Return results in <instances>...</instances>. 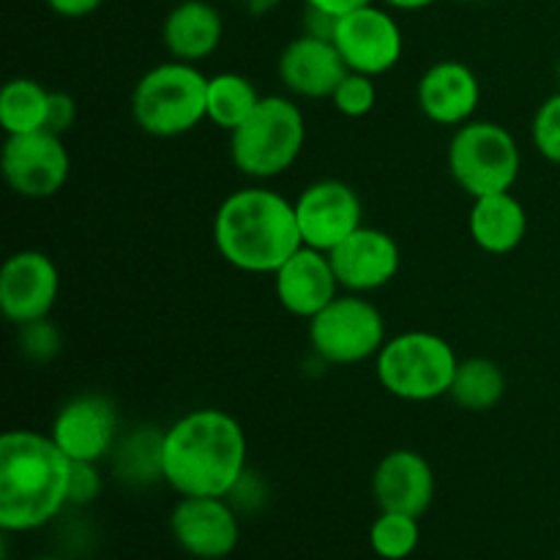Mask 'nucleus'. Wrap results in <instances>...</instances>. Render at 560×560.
<instances>
[{"mask_svg": "<svg viewBox=\"0 0 560 560\" xmlns=\"http://www.w3.org/2000/svg\"><path fill=\"white\" fill-rule=\"evenodd\" d=\"M118 410L102 394H80L55 413L49 438L71 463H102L118 443Z\"/></svg>", "mask_w": 560, "mask_h": 560, "instance_id": "13", "label": "nucleus"}, {"mask_svg": "<svg viewBox=\"0 0 560 560\" xmlns=\"http://www.w3.org/2000/svg\"><path fill=\"white\" fill-rule=\"evenodd\" d=\"M306 142V118L288 96H262L255 113L230 131V159L249 178L268 180L288 173Z\"/></svg>", "mask_w": 560, "mask_h": 560, "instance_id": "5", "label": "nucleus"}, {"mask_svg": "<svg viewBox=\"0 0 560 560\" xmlns=\"http://www.w3.org/2000/svg\"><path fill=\"white\" fill-rule=\"evenodd\" d=\"M52 91L31 77H14L0 88V126L5 137L47 129Z\"/></svg>", "mask_w": 560, "mask_h": 560, "instance_id": "22", "label": "nucleus"}, {"mask_svg": "<svg viewBox=\"0 0 560 560\" xmlns=\"http://www.w3.org/2000/svg\"><path fill=\"white\" fill-rule=\"evenodd\" d=\"M219 257L244 273H277L304 246L295 202L266 186H246L222 200L213 217Z\"/></svg>", "mask_w": 560, "mask_h": 560, "instance_id": "3", "label": "nucleus"}, {"mask_svg": "<svg viewBox=\"0 0 560 560\" xmlns=\"http://www.w3.org/2000/svg\"><path fill=\"white\" fill-rule=\"evenodd\" d=\"M63 348L60 328L49 317L20 326V350L33 364H49Z\"/></svg>", "mask_w": 560, "mask_h": 560, "instance_id": "29", "label": "nucleus"}, {"mask_svg": "<svg viewBox=\"0 0 560 560\" xmlns=\"http://www.w3.org/2000/svg\"><path fill=\"white\" fill-rule=\"evenodd\" d=\"M419 517L402 512H381L370 525L372 552L383 560H408L419 550Z\"/></svg>", "mask_w": 560, "mask_h": 560, "instance_id": "25", "label": "nucleus"}, {"mask_svg": "<svg viewBox=\"0 0 560 560\" xmlns=\"http://www.w3.org/2000/svg\"><path fill=\"white\" fill-rule=\"evenodd\" d=\"M131 118L145 135L180 137L208 120V77L195 63L167 60L137 80Z\"/></svg>", "mask_w": 560, "mask_h": 560, "instance_id": "4", "label": "nucleus"}, {"mask_svg": "<svg viewBox=\"0 0 560 560\" xmlns=\"http://www.w3.org/2000/svg\"><path fill=\"white\" fill-rule=\"evenodd\" d=\"M277 69L282 85L301 98H331L350 71L337 44L312 33H301L282 49Z\"/></svg>", "mask_w": 560, "mask_h": 560, "instance_id": "16", "label": "nucleus"}, {"mask_svg": "<svg viewBox=\"0 0 560 560\" xmlns=\"http://www.w3.org/2000/svg\"><path fill=\"white\" fill-rule=\"evenodd\" d=\"M71 459L49 435L9 430L0 438V528L31 534L69 506Z\"/></svg>", "mask_w": 560, "mask_h": 560, "instance_id": "2", "label": "nucleus"}, {"mask_svg": "<svg viewBox=\"0 0 560 560\" xmlns=\"http://www.w3.org/2000/svg\"><path fill=\"white\" fill-rule=\"evenodd\" d=\"M255 82L238 71H222L208 77V120L219 129L235 131L260 104Z\"/></svg>", "mask_w": 560, "mask_h": 560, "instance_id": "24", "label": "nucleus"}, {"mask_svg": "<svg viewBox=\"0 0 560 560\" xmlns=\"http://www.w3.org/2000/svg\"><path fill=\"white\" fill-rule=\"evenodd\" d=\"M0 170L11 191L27 200L55 197L69 180L71 159L63 137L55 131H31V135L5 137L0 151Z\"/></svg>", "mask_w": 560, "mask_h": 560, "instance_id": "9", "label": "nucleus"}, {"mask_svg": "<svg viewBox=\"0 0 560 560\" xmlns=\"http://www.w3.org/2000/svg\"><path fill=\"white\" fill-rule=\"evenodd\" d=\"M468 230L474 244L487 255H509L528 233V213L512 191L476 197L470 208Z\"/></svg>", "mask_w": 560, "mask_h": 560, "instance_id": "21", "label": "nucleus"}, {"mask_svg": "<svg viewBox=\"0 0 560 560\" xmlns=\"http://www.w3.org/2000/svg\"><path fill=\"white\" fill-rule=\"evenodd\" d=\"M448 173L470 197L512 191L517 184L523 156L506 126L495 120H468L457 126L448 142Z\"/></svg>", "mask_w": 560, "mask_h": 560, "instance_id": "7", "label": "nucleus"}, {"mask_svg": "<svg viewBox=\"0 0 560 560\" xmlns=\"http://www.w3.org/2000/svg\"><path fill=\"white\" fill-rule=\"evenodd\" d=\"M331 104L345 118H364V115H370L377 104L375 77L348 71L345 80L337 85V91L331 93Z\"/></svg>", "mask_w": 560, "mask_h": 560, "instance_id": "27", "label": "nucleus"}, {"mask_svg": "<svg viewBox=\"0 0 560 560\" xmlns=\"http://www.w3.org/2000/svg\"><path fill=\"white\" fill-rule=\"evenodd\" d=\"M244 427L217 408L180 416L162 435V481L180 498H230L246 476Z\"/></svg>", "mask_w": 560, "mask_h": 560, "instance_id": "1", "label": "nucleus"}, {"mask_svg": "<svg viewBox=\"0 0 560 560\" xmlns=\"http://www.w3.org/2000/svg\"><path fill=\"white\" fill-rule=\"evenodd\" d=\"M156 432V430H153ZM137 432L118 448V474L129 481L162 479V435Z\"/></svg>", "mask_w": 560, "mask_h": 560, "instance_id": "26", "label": "nucleus"}, {"mask_svg": "<svg viewBox=\"0 0 560 560\" xmlns=\"http://www.w3.org/2000/svg\"><path fill=\"white\" fill-rule=\"evenodd\" d=\"M372 495L381 512L421 517L435 501V470L419 452H388L372 474Z\"/></svg>", "mask_w": 560, "mask_h": 560, "instance_id": "18", "label": "nucleus"}, {"mask_svg": "<svg viewBox=\"0 0 560 560\" xmlns=\"http://www.w3.org/2000/svg\"><path fill=\"white\" fill-rule=\"evenodd\" d=\"M60 293L55 262L44 252L22 249L0 268V312L14 326L49 317Z\"/></svg>", "mask_w": 560, "mask_h": 560, "instance_id": "14", "label": "nucleus"}, {"mask_svg": "<svg viewBox=\"0 0 560 560\" xmlns=\"http://www.w3.org/2000/svg\"><path fill=\"white\" fill-rule=\"evenodd\" d=\"M503 394H506V375L501 364L485 355H474V359L459 361L448 397L463 410L487 413L501 402Z\"/></svg>", "mask_w": 560, "mask_h": 560, "instance_id": "23", "label": "nucleus"}, {"mask_svg": "<svg viewBox=\"0 0 560 560\" xmlns=\"http://www.w3.org/2000/svg\"><path fill=\"white\" fill-rule=\"evenodd\" d=\"M77 120V104L69 93L52 91V102H49V118H47V131L63 137L66 131L74 126Z\"/></svg>", "mask_w": 560, "mask_h": 560, "instance_id": "31", "label": "nucleus"}, {"mask_svg": "<svg viewBox=\"0 0 560 560\" xmlns=\"http://www.w3.org/2000/svg\"><path fill=\"white\" fill-rule=\"evenodd\" d=\"M328 257H331L339 288L361 295L394 282V277L399 273V262H402L394 235H388L386 230L364 228V224L342 244L334 246Z\"/></svg>", "mask_w": 560, "mask_h": 560, "instance_id": "15", "label": "nucleus"}, {"mask_svg": "<svg viewBox=\"0 0 560 560\" xmlns=\"http://www.w3.org/2000/svg\"><path fill=\"white\" fill-rule=\"evenodd\" d=\"M222 36V14L208 0H184L164 16L162 42L173 60L197 66L217 52Z\"/></svg>", "mask_w": 560, "mask_h": 560, "instance_id": "20", "label": "nucleus"}, {"mask_svg": "<svg viewBox=\"0 0 560 560\" xmlns=\"http://www.w3.org/2000/svg\"><path fill=\"white\" fill-rule=\"evenodd\" d=\"M530 140H534L539 156L560 164V91L545 98L541 107L536 109L534 124H530Z\"/></svg>", "mask_w": 560, "mask_h": 560, "instance_id": "28", "label": "nucleus"}, {"mask_svg": "<svg viewBox=\"0 0 560 560\" xmlns=\"http://www.w3.org/2000/svg\"><path fill=\"white\" fill-rule=\"evenodd\" d=\"M556 71H558V85H560V60H558V69Z\"/></svg>", "mask_w": 560, "mask_h": 560, "instance_id": "36", "label": "nucleus"}, {"mask_svg": "<svg viewBox=\"0 0 560 560\" xmlns=\"http://www.w3.org/2000/svg\"><path fill=\"white\" fill-rule=\"evenodd\" d=\"M361 197L350 184L337 178H323L306 186L295 200V219H299L304 246L331 252L348 235L361 228Z\"/></svg>", "mask_w": 560, "mask_h": 560, "instance_id": "12", "label": "nucleus"}, {"mask_svg": "<svg viewBox=\"0 0 560 560\" xmlns=\"http://www.w3.org/2000/svg\"><path fill=\"white\" fill-rule=\"evenodd\" d=\"M334 44L350 71L381 77L399 63L405 49L402 27L383 5L366 3L337 20Z\"/></svg>", "mask_w": 560, "mask_h": 560, "instance_id": "10", "label": "nucleus"}, {"mask_svg": "<svg viewBox=\"0 0 560 560\" xmlns=\"http://www.w3.org/2000/svg\"><path fill=\"white\" fill-rule=\"evenodd\" d=\"M388 9H397V11H421L427 5L438 3V0H383Z\"/></svg>", "mask_w": 560, "mask_h": 560, "instance_id": "34", "label": "nucleus"}, {"mask_svg": "<svg viewBox=\"0 0 560 560\" xmlns=\"http://www.w3.org/2000/svg\"><path fill=\"white\" fill-rule=\"evenodd\" d=\"M459 359L452 345L432 331H405L386 339L375 355L377 383L402 402L448 397Z\"/></svg>", "mask_w": 560, "mask_h": 560, "instance_id": "6", "label": "nucleus"}, {"mask_svg": "<svg viewBox=\"0 0 560 560\" xmlns=\"http://www.w3.org/2000/svg\"><path fill=\"white\" fill-rule=\"evenodd\" d=\"M33 560H60V558H49V556H42V558H33Z\"/></svg>", "mask_w": 560, "mask_h": 560, "instance_id": "35", "label": "nucleus"}, {"mask_svg": "<svg viewBox=\"0 0 560 560\" xmlns=\"http://www.w3.org/2000/svg\"><path fill=\"white\" fill-rule=\"evenodd\" d=\"M386 339V320L381 310L361 293L337 295L310 320L312 350L326 364H364L381 353Z\"/></svg>", "mask_w": 560, "mask_h": 560, "instance_id": "8", "label": "nucleus"}, {"mask_svg": "<svg viewBox=\"0 0 560 560\" xmlns=\"http://www.w3.org/2000/svg\"><path fill=\"white\" fill-rule=\"evenodd\" d=\"M301 3H304L306 9L323 11V14L342 16V14H348V11L361 9V5L375 3V0H301Z\"/></svg>", "mask_w": 560, "mask_h": 560, "instance_id": "33", "label": "nucleus"}, {"mask_svg": "<svg viewBox=\"0 0 560 560\" xmlns=\"http://www.w3.org/2000/svg\"><path fill=\"white\" fill-rule=\"evenodd\" d=\"M273 293L284 312L293 317L312 320L339 295V279L334 273L328 252L301 246L277 273H273Z\"/></svg>", "mask_w": 560, "mask_h": 560, "instance_id": "17", "label": "nucleus"}, {"mask_svg": "<svg viewBox=\"0 0 560 560\" xmlns=\"http://www.w3.org/2000/svg\"><path fill=\"white\" fill-rule=\"evenodd\" d=\"M102 495V474L96 463H74L71 465L69 481V506H88Z\"/></svg>", "mask_w": 560, "mask_h": 560, "instance_id": "30", "label": "nucleus"}, {"mask_svg": "<svg viewBox=\"0 0 560 560\" xmlns=\"http://www.w3.org/2000/svg\"><path fill=\"white\" fill-rule=\"evenodd\" d=\"M104 0H47L49 11L63 20H82V16H91L93 11H98Z\"/></svg>", "mask_w": 560, "mask_h": 560, "instance_id": "32", "label": "nucleus"}, {"mask_svg": "<svg viewBox=\"0 0 560 560\" xmlns=\"http://www.w3.org/2000/svg\"><path fill=\"white\" fill-rule=\"evenodd\" d=\"M416 102L432 124L463 126L479 107L481 82L470 66L459 60H438L421 74Z\"/></svg>", "mask_w": 560, "mask_h": 560, "instance_id": "19", "label": "nucleus"}, {"mask_svg": "<svg viewBox=\"0 0 560 560\" xmlns=\"http://www.w3.org/2000/svg\"><path fill=\"white\" fill-rule=\"evenodd\" d=\"M170 534L186 556L197 560H224L241 541L238 509L230 498H180L170 512Z\"/></svg>", "mask_w": 560, "mask_h": 560, "instance_id": "11", "label": "nucleus"}]
</instances>
